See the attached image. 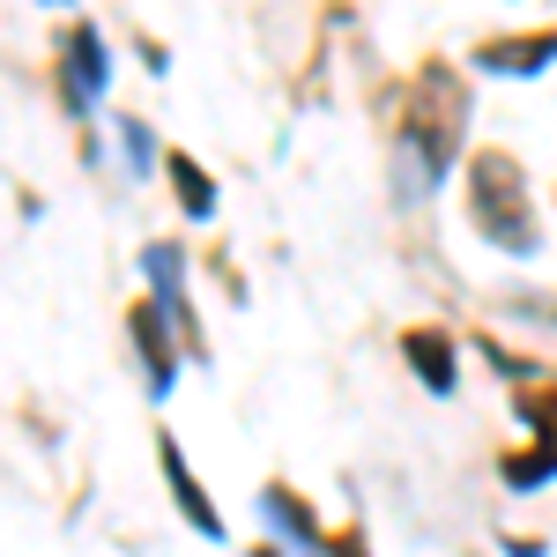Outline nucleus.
Listing matches in <instances>:
<instances>
[{"label": "nucleus", "mask_w": 557, "mask_h": 557, "mask_svg": "<svg viewBox=\"0 0 557 557\" xmlns=\"http://www.w3.org/2000/svg\"><path fill=\"white\" fill-rule=\"evenodd\" d=\"M461 134H469V89L454 83L446 60H424V75L409 83L394 134H386V157H394V201H424L446 186L454 157H461Z\"/></svg>", "instance_id": "nucleus-1"}, {"label": "nucleus", "mask_w": 557, "mask_h": 557, "mask_svg": "<svg viewBox=\"0 0 557 557\" xmlns=\"http://www.w3.org/2000/svg\"><path fill=\"white\" fill-rule=\"evenodd\" d=\"M469 223L483 246L498 253H543V215H535V194H528V172H520L513 149H475L469 157Z\"/></svg>", "instance_id": "nucleus-2"}, {"label": "nucleus", "mask_w": 557, "mask_h": 557, "mask_svg": "<svg viewBox=\"0 0 557 557\" xmlns=\"http://www.w3.org/2000/svg\"><path fill=\"white\" fill-rule=\"evenodd\" d=\"M60 112L75 120V127H89L97 120V104H104V89H112V45H104V30L97 23H60Z\"/></svg>", "instance_id": "nucleus-3"}, {"label": "nucleus", "mask_w": 557, "mask_h": 557, "mask_svg": "<svg viewBox=\"0 0 557 557\" xmlns=\"http://www.w3.org/2000/svg\"><path fill=\"white\" fill-rule=\"evenodd\" d=\"M141 298L178 327L186 357H209V335H201V320H194V283H186V246H178V238H149V246H141Z\"/></svg>", "instance_id": "nucleus-4"}, {"label": "nucleus", "mask_w": 557, "mask_h": 557, "mask_svg": "<svg viewBox=\"0 0 557 557\" xmlns=\"http://www.w3.org/2000/svg\"><path fill=\"white\" fill-rule=\"evenodd\" d=\"M157 469H164V491H172L178 520H186L201 543H231V528H223V506L209 498V483L194 475V461H186V446H178L172 431H157Z\"/></svg>", "instance_id": "nucleus-5"}, {"label": "nucleus", "mask_w": 557, "mask_h": 557, "mask_svg": "<svg viewBox=\"0 0 557 557\" xmlns=\"http://www.w3.org/2000/svg\"><path fill=\"white\" fill-rule=\"evenodd\" d=\"M127 335H134V357H141V386H149V401H164L178 386V364H186V343H178V327L157 312L149 298L127 305Z\"/></svg>", "instance_id": "nucleus-6"}, {"label": "nucleus", "mask_w": 557, "mask_h": 557, "mask_svg": "<svg viewBox=\"0 0 557 557\" xmlns=\"http://www.w3.org/2000/svg\"><path fill=\"white\" fill-rule=\"evenodd\" d=\"M253 506H260V528H268V543H275L283 557H327V543H335V535L320 528V513L305 506L290 483H260Z\"/></svg>", "instance_id": "nucleus-7"}, {"label": "nucleus", "mask_w": 557, "mask_h": 557, "mask_svg": "<svg viewBox=\"0 0 557 557\" xmlns=\"http://www.w3.org/2000/svg\"><path fill=\"white\" fill-rule=\"evenodd\" d=\"M475 67L506 75V83H528V75L557 67V30H498V38L475 45Z\"/></svg>", "instance_id": "nucleus-8"}, {"label": "nucleus", "mask_w": 557, "mask_h": 557, "mask_svg": "<svg viewBox=\"0 0 557 557\" xmlns=\"http://www.w3.org/2000/svg\"><path fill=\"white\" fill-rule=\"evenodd\" d=\"M401 357H409V372H417V386H431V394H454L461 386V343L446 335V327H409L401 335Z\"/></svg>", "instance_id": "nucleus-9"}, {"label": "nucleus", "mask_w": 557, "mask_h": 557, "mask_svg": "<svg viewBox=\"0 0 557 557\" xmlns=\"http://www.w3.org/2000/svg\"><path fill=\"white\" fill-rule=\"evenodd\" d=\"M164 178H172V194H178V209L194 215V223H209L215 215V178L186 157V149H164Z\"/></svg>", "instance_id": "nucleus-10"}, {"label": "nucleus", "mask_w": 557, "mask_h": 557, "mask_svg": "<svg viewBox=\"0 0 557 557\" xmlns=\"http://www.w3.org/2000/svg\"><path fill=\"white\" fill-rule=\"evenodd\" d=\"M513 417L528 424V446H543V454L557 461V380L520 386V394H513Z\"/></svg>", "instance_id": "nucleus-11"}, {"label": "nucleus", "mask_w": 557, "mask_h": 557, "mask_svg": "<svg viewBox=\"0 0 557 557\" xmlns=\"http://www.w3.org/2000/svg\"><path fill=\"white\" fill-rule=\"evenodd\" d=\"M498 483L528 498V491H543V483H557V461L543 454V446H513V454H498Z\"/></svg>", "instance_id": "nucleus-12"}, {"label": "nucleus", "mask_w": 557, "mask_h": 557, "mask_svg": "<svg viewBox=\"0 0 557 557\" xmlns=\"http://www.w3.org/2000/svg\"><path fill=\"white\" fill-rule=\"evenodd\" d=\"M120 157H127V172L164 164V157H157V127H149V120H120Z\"/></svg>", "instance_id": "nucleus-13"}, {"label": "nucleus", "mask_w": 557, "mask_h": 557, "mask_svg": "<svg viewBox=\"0 0 557 557\" xmlns=\"http://www.w3.org/2000/svg\"><path fill=\"white\" fill-rule=\"evenodd\" d=\"M327 557H372V543H364V528H357V520H349L343 535H335V543H327Z\"/></svg>", "instance_id": "nucleus-14"}, {"label": "nucleus", "mask_w": 557, "mask_h": 557, "mask_svg": "<svg viewBox=\"0 0 557 557\" xmlns=\"http://www.w3.org/2000/svg\"><path fill=\"white\" fill-rule=\"evenodd\" d=\"M506 557H543V535H506Z\"/></svg>", "instance_id": "nucleus-15"}, {"label": "nucleus", "mask_w": 557, "mask_h": 557, "mask_svg": "<svg viewBox=\"0 0 557 557\" xmlns=\"http://www.w3.org/2000/svg\"><path fill=\"white\" fill-rule=\"evenodd\" d=\"M246 557H283V550H275V543H268V535H260V543H253V550H246Z\"/></svg>", "instance_id": "nucleus-16"}]
</instances>
